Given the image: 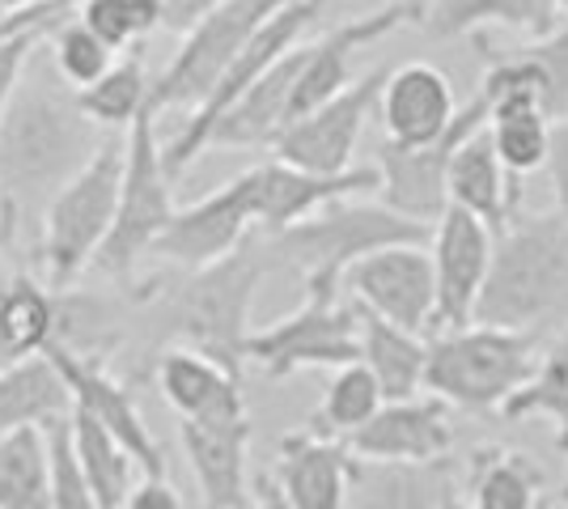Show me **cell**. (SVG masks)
Wrapping results in <instances>:
<instances>
[{
	"instance_id": "6da1fadb",
	"label": "cell",
	"mask_w": 568,
	"mask_h": 509,
	"mask_svg": "<svg viewBox=\"0 0 568 509\" xmlns=\"http://www.w3.org/2000/svg\"><path fill=\"white\" fill-rule=\"evenodd\" d=\"M102 128L85 120L77 90L51 69L43 43L30 51L22 81L0 115V217L4 234L43 217L48 200L102 145Z\"/></svg>"
},
{
	"instance_id": "7a4b0ae2",
	"label": "cell",
	"mask_w": 568,
	"mask_h": 509,
	"mask_svg": "<svg viewBox=\"0 0 568 509\" xmlns=\"http://www.w3.org/2000/svg\"><path fill=\"white\" fill-rule=\"evenodd\" d=\"M568 323V225L551 213H514L493 234V259L471 323L535 332Z\"/></svg>"
},
{
	"instance_id": "3957f363",
	"label": "cell",
	"mask_w": 568,
	"mask_h": 509,
	"mask_svg": "<svg viewBox=\"0 0 568 509\" xmlns=\"http://www.w3.org/2000/svg\"><path fill=\"white\" fill-rule=\"evenodd\" d=\"M428 234H433L428 221L403 217L390 204H356L353 195H344L276 234H263L260 246L267 264L281 259V264L297 267L306 289H339V276L356 259L399 243L428 246Z\"/></svg>"
},
{
	"instance_id": "277c9868",
	"label": "cell",
	"mask_w": 568,
	"mask_h": 509,
	"mask_svg": "<svg viewBox=\"0 0 568 509\" xmlns=\"http://www.w3.org/2000/svg\"><path fill=\"white\" fill-rule=\"evenodd\" d=\"M267 267L272 264L255 238H246L213 264L191 267L187 281H179V289L170 293L166 302L170 332L187 348L213 357L216 365H225L230 374L242 378L251 306H255V289H260Z\"/></svg>"
},
{
	"instance_id": "5b68a950",
	"label": "cell",
	"mask_w": 568,
	"mask_h": 509,
	"mask_svg": "<svg viewBox=\"0 0 568 509\" xmlns=\"http://www.w3.org/2000/svg\"><path fill=\"white\" fill-rule=\"evenodd\" d=\"M539 336L514 327H446L428 339L425 390L463 413H500L505 399L535 374Z\"/></svg>"
},
{
	"instance_id": "8992f818",
	"label": "cell",
	"mask_w": 568,
	"mask_h": 509,
	"mask_svg": "<svg viewBox=\"0 0 568 509\" xmlns=\"http://www.w3.org/2000/svg\"><path fill=\"white\" fill-rule=\"evenodd\" d=\"M166 162H162V136H158V115L144 106L136 120L128 123L123 136V174H119L115 221L98 246L94 264L106 276H128L162 238L166 221L174 217V195H170Z\"/></svg>"
},
{
	"instance_id": "52a82bcc",
	"label": "cell",
	"mask_w": 568,
	"mask_h": 509,
	"mask_svg": "<svg viewBox=\"0 0 568 509\" xmlns=\"http://www.w3.org/2000/svg\"><path fill=\"white\" fill-rule=\"evenodd\" d=\"M119 174H123V141L111 136L94 149V157L43 208V264L51 289H69L94 264L98 246L115 221Z\"/></svg>"
},
{
	"instance_id": "ba28073f",
	"label": "cell",
	"mask_w": 568,
	"mask_h": 509,
	"mask_svg": "<svg viewBox=\"0 0 568 509\" xmlns=\"http://www.w3.org/2000/svg\"><path fill=\"white\" fill-rule=\"evenodd\" d=\"M318 13H323V0H284L281 9H272V13L263 18L260 30L242 43V51L230 60V69H225L221 81L209 90V98L191 111L187 120H183V128L162 145V162H166L170 179H179V174L204 153V141H209L213 123L221 120L237 98L246 94V90L276 64V60H281L284 51H293L302 39H306V30L314 26Z\"/></svg>"
},
{
	"instance_id": "9c48e42d",
	"label": "cell",
	"mask_w": 568,
	"mask_h": 509,
	"mask_svg": "<svg viewBox=\"0 0 568 509\" xmlns=\"http://www.w3.org/2000/svg\"><path fill=\"white\" fill-rule=\"evenodd\" d=\"M361 357V311L344 289H306L293 315L246 336V362L267 378H288L297 369H335Z\"/></svg>"
},
{
	"instance_id": "30bf717a",
	"label": "cell",
	"mask_w": 568,
	"mask_h": 509,
	"mask_svg": "<svg viewBox=\"0 0 568 509\" xmlns=\"http://www.w3.org/2000/svg\"><path fill=\"white\" fill-rule=\"evenodd\" d=\"M284 0H225L213 13H204L200 22L183 30V43L170 55V64L149 81V111H195L221 73L230 69L242 43L260 30V22L281 9Z\"/></svg>"
},
{
	"instance_id": "8fae6325",
	"label": "cell",
	"mask_w": 568,
	"mask_h": 509,
	"mask_svg": "<svg viewBox=\"0 0 568 509\" xmlns=\"http://www.w3.org/2000/svg\"><path fill=\"white\" fill-rule=\"evenodd\" d=\"M386 81V64L369 69L365 77H353L335 98L314 106L310 115L293 120L272 141V157H281L297 170L314 174H339L353 166V153L361 145V132L378 106V90Z\"/></svg>"
},
{
	"instance_id": "7c38bea8",
	"label": "cell",
	"mask_w": 568,
	"mask_h": 509,
	"mask_svg": "<svg viewBox=\"0 0 568 509\" xmlns=\"http://www.w3.org/2000/svg\"><path fill=\"white\" fill-rule=\"evenodd\" d=\"M484 120H488V106H484V98L475 94L467 106H458L454 123L437 141L416 145V149L382 141L378 157H374L382 204H390L403 217H416L433 225V221L446 213V204H450V200H446V170H450L454 149L463 145V136H471Z\"/></svg>"
},
{
	"instance_id": "4fadbf2b",
	"label": "cell",
	"mask_w": 568,
	"mask_h": 509,
	"mask_svg": "<svg viewBox=\"0 0 568 509\" xmlns=\"http://www.w3.org/2000/svg\"><path fill=\"white\" fill-rule=\"evenodd\" d=\"M339 289L348 293L361 311L386 318L395 327H407L416 336L433 332L437 289H433V264H428L425 243L382 246L374 255L356 259L339 276Z\"/></svg>"
},
{
	"instance_id": "5bb4252c",
	"label": "cell",
	"mask_w": 568,
	"mask_h": 509,
	"mask_svg": "<svg viewBox=\"0 0 568 509\" xmlns=\"http://www.w3.org/2000/svg\"><path fill=\"white\" fill-rule=\"evenodd\" d=\"M43 353H48L51 362H55V369H60V378H64V387H69V395H72V408L94 416L98 425L132 455V462L141 467L144 476H166V455H162L158 437L149 434L141 408H136V395L123 387L106 365L94 362V357H85V353H77L69 344H55V339H51Z\"/></svg>"
},
{
	"instance_id": "9a60e30c",
	"label": "cell",
	"mask_w": 568,
	"mask_h": 509,
	"mask_svg": "<svg viewBox=\"0 0 568 509\" xmlns=\"http://www.w3.org/2000/svg\"><path fill=\"white\" fill-rule=\"evenodd\" d=\"M251 234H255V170L230 179L225 187H216L213 195L195 200L187 208H174V217L166 221L162 238L149 255H162L191 272L230 255Z\"/></svg>"
},
{
	"instance_id": "2e32d148",
	"label": "cell",
	"mask_w": 568,
	"mask_h": 509,
	"mask_svg": "<svg viewBox=\"0 0 568 509\" xmlns=\"http://www.w3.org/2000/svg\"><path fill=\"white\" fill-rule=\"evenodd\" d=\"M488 259H493V230L467 208L446 204V213L433 221V234H428V264H433V289H437L433 332L471 323L484 276H488Z\"/></svg>"
},
{
	"instance_id": "e0dca14e",
	"label": "cell",
	"mask_w": 568,
	"mask_h": 509,
	"mask_svg": "<svg viewBox=\"0 0 568 509\" xmlns=\"http://www.w3.org/2000/svg\"><path fill=\"white\" fill-rule=\"evenodd\" d=\"M348 455L356 459H390V462H425L454 450L450 404L437 395L386 399L361 429L344 437Z\"/></svg>"
},
{
	"instance_id": "ac0fdd59",
	"label": "cell",
	"mask_w": 568,
	"mask_h": 509,
	"mask_svg": "<svg viewBox=\"0 0 568 509\" xmlns=\"http://www.w3.org/2000/svg\"><path fill=\"white\" fill-rule=\"evenodd\" d=\"M183 455L200 488V509H251L246 497V450H251V416H204L183 420Z\"/></svg>"
},
{
	"instance_id": "d6986e66",
	"label": "cell",
	"mask_w": 568,
	"mask_h": 509,
	"mask_svg": "<svg viewBox=\"0 0 568 509\" xmlns=\"http://www.w3.org/2000/svg\"><path fill=\"white\" fill-rule=\"evenodd\" d=\"M374 111H378L382 132H386L382 141L403 149L437 141L458 115L450 77L428 60H407L399 69H386Z\"/></svg>"
},
{
	"instance_id": "ffe728a7",
	"label": "cell",
	"mask_w": 568,
	"mask_h": 509,
	"mask_svg": "<svg viewBox=\"0 0 568 509\" xmlns=\"http://www.w3.org/2000/svg\"><path fill=\"white\" fill-rule=\"evenodd\" d=\"M255 170V230L276 234L293 221L310 217L314 208L344 200V195L378 192V166H348L339 174H314L272 157Z\"/></svg>"
},
{
	"instance_id": "44dd1931",
	"label": "cell",
	"mask_w": 568,
	"mask_h": 509,
	"mask_svg": "<svg viewBox=\"0 0 568 509\" xmlns=\"http://www.w3.org/2000/svg\"><path fill=\"white\" fill-rule=\"evenodd\" d=\"M348 446L339 437L288 434L276 446V488L288 509H348Z\"/></svg>"
},
{
	"instance_id": "7402d4cb",
	"label": "cell",
	"mask_w": 568,
	"mask_h": 509,
	"mask_svg": "<svg viewBox=\"0 0 568 509\" xmlns=\"http://www.w3.org/2000/svg\"><path fill=\"white\" fill-rule=\"evenodd\" d=\"M454 492L450 455L425 462L348 459V509H442Z\"/></svg>"
},
{
	"instance_id": "603a6c76",
	"label": "cell",
	"mask_w": 568,
	"mask_h": 509,
	"mask_svg": "<svg viewBox=\"0 0 568 509\" xmlns=\"http://www.w3.org/2000/svg\"><path fill=\"white\" fill-rule=\"evenodd\" d=\"M297 64H302V43L293 51H284L281 60L213 123L204 153L209 149H272V141L288 128V102H293Z\"/></svg>"
},
{
	"instance_id": "cb8c5ba5",
	"label": "cell",
	"mask_w": 568,
	"mask_h": 509,
	"mask_svg": "<svg viewBox=\"0 0 568 509\" xmlns=\"http://www.w3.org/2000/svg\"><path fill=\"white\" fill-rule=\"evenodd\" d=\"M518 183L521 179L505 174V166L488 145V132L479 123L471 136H463V145L454 149L450 170H446V200L479 217L493 234H500L509 217L521 208Z\"/></svg>"
},
{
	"instance_id": "d4e9b609",
	"label": "cell",
	"mask_w": 568,
	"mask_h": 509,
	"mask_svg": "<svg viewBox=\"0 0 568 509\" xmlns=\"http://www.w3.org/2000/svg\"><path fill=\"white\" fill-rule=\"evenodd\" d=\"M420 22L442 39H471L484 30L547 39L568 22V0H425Z\"/></svg>"
},
{
	"instance_id": "484cf974",
	"label": "cell",
	"mask_w": 568,
	"mask_h": 509,
	"mask_svg": "<svg viewBox=\"0 0 568 509\" xmlns=\"http://www.w3.org/2000/svg\"><path fill=\"white\" fill-rule=\"evenodd\" d=\"M158 390L179 420H204V416H230L246 413L242 399V378L230 374L213 357L195 353L187 344H174L158 362Z\"/></svg>"
},
{
	"instance_id": "4316f807",
	"label": "cell",
	"mask_w": 568,
	"mask_h": 509,
	"mask_svg": "<svg viewBox=\"0 0 568 509\" xmlns=\"http://www.w3.org/2000/svg\"><path fill=\"white\" fill-rule=\"evenodd\" d=\"M425 353H428L425 336H416L407 327H395L386 318L361 311V357L356 362L369 365L382 399H412V395L425 390Z\"/></svg>"
},
{
	"instance_id": "83f0119b",
	"label": "cell",
	"mask_w": 568,
	"mask_h": 509,
	"mask_svg": "<svg viewBox=\"0 0 568 509\" xmlns=\"http://www.w3.org/2000/svg\"><path fill=\"white\" fill-rule=\"evenodd\" d=\"M72 413V395L48 353H34L0 369V437L22 425H48Z\"/></svg>"
},
{
	"instance_id": "f1b7e54d",
	"label": "cell",
	"mask_w": 568,
	"mask_h": 509,
	"mask_svg": "<svg viewBox=\"0 0 568 509\" xmlns=\"http://www.w3.org/2000/svg\"><path fill=\"white\" fill-rule=\"evenodd\" d=\"M544 471L521 450L484 446L467 462V506L471 509H539Z\"/></svg>"
},
{
	"instance_id": "f546056e",
	"label": "cell",
	"mask_w": 568,
	"mask_h": 509,
	"mask_svg": "<svg viewBox=\"0 0 568 509\" xmlns=\"http://www.w3.org/2000/svg\"><path fill=\"white\" fill-rule=\"evenodd\" d=\"M69 429H72V455L81 462V476H85V485L94 492L98 509H123L128 492L136 485L132 480V471H136L132 455L98 425L94 416L77 413V408L69 413Z\"/></svg>"
},
{
	"instance_id": "4dcf8cb0",
	"label": "cell",
	"mask_w": 568,
	"mask_h": 509,
	"mask_svg": "<svg viewBox=\"0 0 568 509\" xmlns=\"http://www.w3.org/2000/svg\"><path fill=\"white\" fill-rule=\"evenodd\" d=\"M55 318L60 302L39 281L13 276L9 285H0V348L9 362L43 353L55 339Z\"/></svg>"
},
{
	"instance_id": "1f68e13d",
	"label": "cell",
	"mask_w": 568,
	"mask_h": 509,
	"mask_svg": "<svg viewBox=\"0 0 568 509\" xmlns=\"http://www.w3.org/2000/svg\"><path fill=\"white\" fill-rule=\"evenodd\" d=\"M51 462L43 425L0 437V509H48Z\"/></svg>"
},
{
	"instance_id": "d6a6232c",
	"label": "cell",
	"mask_w": 568,
	"mask_h": 509,
	"mask_svg": "<svg viewBox=\"0 0 568 509\" xmlns=\"http://www.w3.org/2000/svg\"><path fill=\"white\" fill-rule=\"evenodd\" d=\"M500 416L505 420H530V416L556 420V441L568 455V327L547 344V353L535 362V374L505 399Z\"/></svg>"
},
{
	"instance_id": "836d02e7",
	"label": "cell",
	"mask_w": 568,
	"mask_h": 509,
	"mask_svg": "<svg viewBox=\"0 0 568 509\" xmlns=\"http://www.w3.org/2000/svg\"><path fill=\"white\" fill-rule=\"evenodd\" d=\"M382 404V390L374 383V374H369V365L365 362H348V365H335L332 383L323 390V404H318V413L310 416V434H323V437H344L361 429L369 416L378 413Z\"/></svg>"
},
{
	"instance_id": "e575fe53",
	"label": "cell",
	"mask_w": 568,
	"mask_h": 509,
	"mask_svg": "<svg viewBox=\"0 0 568 509\" xmlns=\"http://www.w3.org/2000/svg\"><path fill=\"white\" fill-rule=\"evenodd\" d=\"M488 145L497 153L505 174L526 179L535 170L547 166V149H551V120L535 106H505V111H488L484 120Z\"/></svg>"
},
{
	"instance_id": "d590c367",
	"label": "cell",
	"mask_w": 568,
	"mask_h": 509,
	"mask_svg": "<svg viewBox=\"0 0 568 509\" xmlns=\"http://www.w3.org/2000/svg\"><path fill=\"white\" fill-rule=\"evenodd\" d=\"M77 106L85 111V120H94L106 132H119L149 106V73H144L141 55H123L94 85L77 90Z\"/></svg>"
},
{
	"instance_id": "8d00e7d4",
	"label": "cell",
	"mask_w": 568,
	"mask_h": 509,
	"mask_svg": "<svg viewBox=\"0 0 568 509\" xmlns=\"http://www.w3.org/2000/svg\"><path fill=\"white\" fill-rule=\"evenodd\" d=\"M43 51H48L51 69L60 73V81H69L72 90L94 85L98 77L115 64V51L98 39L81 18H60L43 34Z\"/></svg>"
},
{
	"instance_id": "74e56055",
	"label": "cell",
	"mask_w": 568,
	"mask_h": 509,
	"mask_svg": "<svg viewBox=\"0 0 568 509\" xmlns=\"http://www.w3.org/2000/svg\"><path fill=\"white\" fill-rule=\"evenodd\" d=\"M77 18L115 55L141 48L153 30H162L158 0H77Z\"/></svg>"
},
{
	"instance_id": "f35d334b",
	"label": "cell",
	"mask_w": 568,
	"mask_h": 509,
	"mask_svg": "<svg viewBox=\"0 0 568 509\" xmlns=\"http://www.w3.org/2000/svg\"><path fill=\"white\" fill-rule=\"evenodd\" d=\"M48 434V462H51V501L48 509H98L94 492L81 476V462L72 455L69 416H55L43 425Z\"/></svg>"
},
{
	"instance_id": "ab89813d",
	"label": "cell",
	"mask_w": 568,
	"mask_h": 509,
	"mask_svg": "<svg viewBox=\"0 0 568 509\" xmlns=\"http://www.w3.org/2000/svg\"><path fill=\"white\" fill-rule=\"evenodd\" d=\"M48 30L51 26H26V30H13V34L0 39V115H4L9 98L18 90V81H22V69H26V60H30V51L43 43Z\"/></svg>"
},
{
	"instance_id": "60d3db41",
	"label": "cell",
	"mask_w": 568,
	"mask_h": 509,
	"mask_svg": "<svg viewBox=\"0 0 568 509\" xmlns=\"http://www.w3.org/2000/svg\"><path fill=\"white\" fill-rule=\"evenodd\" d=\"M547 174H551V195H556V217L568 225V115L565 120H551Z\"/></svg>"
},
{
	"instance_id": "b9f144b4",
	"label": "cell",
	"mask_w": 568,
	"mask_h": 509,
	"mask_svg": "<svg viewBox=\"0 0 568 509\" xmlns=\"http://www.w3.org/2000/svg\"><path fill=\"white\" fill-rule=\"evenodd\" d=\"M123 509H187V506H183L179 488L170 485L166 476H144L141 485H132Z\"/></svg>"
},
{
	"instance_id": "7bdbcfd3",
	"label": "cell",
	"mask_w": 568,
	"mask_h": 509,
	"mask_svg": "<svg viewBox=\"0 0 568 509\" xmlns=\"http://www.w3.org/2000/svg\"><path fill=\"white\" fill-rule=\"evenodd\" d=\"M216 4H225V0H158V9H162V30L183 34V30H191L204 13H213Z\"/></svg>"
},
{
	"instance_id": "ee69618b",
	"label": "cell",
	"mask_w": 568,
	"mask_h": 509,
	"mask_svg": "<svg viewBox=\"0 0 568 509\" xmlns=\"http://www.w3.org/2000/svg\"><path fill=\"white\" fill-rule=\"evenodd\" d=\"M255 509H288L272 476H260V480H255Z\"/></svg>"
},
{
	"instance_id": "f6af8a7d",
	"label": "cell",
	"mask_w": 568,
	"mask_h": 509,
	"mask_svg": "<svg viewBox=\"0 0 568 509\" xmlns=\"http://www.w3.org/2000/svg\"><path fill=\"white\" fill-rule=\"evenodd\" d=\"M9 13H22V9H34V4H48V0H0Z\"/></svg>"
},
{
	"instance_id": "bcb514c9",
	"label": "cell",
	"mask_w": 568,
	"mask_h": 509,
	"mask_svg": "<svg viewBox=\"0 0 568 509\" xmlns=\"http://www.w3.org/2000/svg\"><path fill=\"white\" fill-rule=\"evenodd\" d=\"M551 509H568V480H565V488L556 492V501H551Z\"/></svg>"
},
{
	"instance_id": "7dc6e473",
	"label": "cell",
	"mask_w": 568,
	"mask_h": 509,
	"mask_svg": "<svg viewBox=\"0 0 568 509\" xmlns=\"http://www.w3.org/2000/svg\"><path fill=\"white\" fill-rule=\"evenodd\" d=\"M442 509H471V506H467V501H458V497H454V492H450V497L442 501Z\"/></svg>"
},
{
	"instance_id": "c3c4849f",
	"label": "cell",
	"mask_w": 568,
	"mask_h": 509,
	"mask_svg": "<svg viewBox=\"0 0 568 509\" xmlns=\"http://www.w3.org/2000/svg\"><path fill=\"white\" fill-rule=\"evenodd\" d=\"M4 365H13V362H9V357H4V348H0V369H4Z\"/></svg>"
},
{
	"instance_id": "681fc988",
	"label": "cell",
	"mask_w": 568,
	"mask_h": 509,
	"mask_svg": "<svg viewBox=\"0 0 568 509\" xmlns=\"http://www.w3.org/2000/svg\"><path fill=\"white\" fill-rule=\"evenodd\" d=\"M539 509H551V501H547V497H544V501H539Z\"/></svg>"
}]
</instances>
